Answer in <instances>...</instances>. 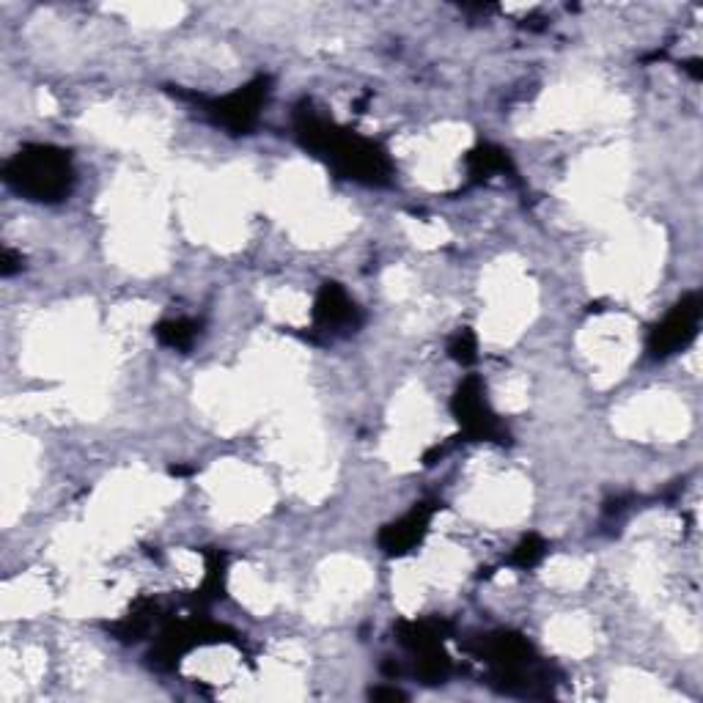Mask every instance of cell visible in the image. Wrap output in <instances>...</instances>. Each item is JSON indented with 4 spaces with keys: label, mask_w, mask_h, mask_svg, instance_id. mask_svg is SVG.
I'll list each match as a JSON object with an SVG mask.
<instances>
[{
    "label": "cell",
    "mask_w": 703,
    "mask_h": 703,
    "mask_svg": "<svg viewBox=\"0 0 703 703\" xmlns=\"http://www.w3.org/2000/svg\"><path fill=\"white\" fill-rule=\"evenodd\" d=\"M66 182H69V165L64 157L44 152V149L36 154H22L20 184L25 190L42 195V198H53V195L64 193Z\"/></svg>",
    "instance_id": "1"
},
{
    "label": "cell",
    "mask_w": 703,
    "mask_h": 703,
    "mask_svg": "<svg viewBox=\"0 0 703 703\" xmlns=\"http://www.w3.org/2000/svg\"><path fill=\"white\" fill-rule=\"evenodd\" d=\"M698 319H701V300L698 297H687L682 305H676L651 338L654 355H671L679 347H684L695 336Z\"/></svg>",
    "instance_id": "2"
},
{
    "label": "cell",
    "mask_w": 703,
    "mask_h": 703,
    "mask_svg": "<svg viewBox=\"0 0 703 703\" xmlns=\"http://www.w3.org/2000/svg\"><path fill=\"white\" fill-rule=\"evenodd\" d=\"M261 99H264L261 83L259 86L242 88V91H237V94H231V97L220 102L217 116L226 121V124H231V127H248L250 121L256 119V113H259Z\"/></svg>",
    "instance_id": "3"
},
{
    "label": "cell",
    "mask_w": 703,
    "mask_h": 703,
    "mask_svg": "<svg viewBox=\"0 0 703 703\" xmlns=\"http://www.w3.org/2000/svg\"><path fill=\"white\" fill-rule=\"evenodd\" d=\"M352 316H355V305L349 303L347 294L338 286H325L316 300V319L327 327H338L352 322Z\"/></svg>",
    "instance_id": "4"
},
{
    "label": "cell",
    "mask_w": 703,
    "mask_h": 703,
    "mask_svg": "<svg viewBox=\"0 0 703 703\" xmlns=\"http://www.w3.org/2000/svg\"><path fill=\"white\" fill-rule=\"evenodd\" d=\"M426 520H429V514H426V511H412L410 517H404L399 525H393V528L385 530V536H382L385 547H388L390 552L410 550L412 544L421 539L423 530H426Z\"/></svg>",
    "instance_id": "5"
},
{
    "label": "cell",
    "mask_w": 703,
    "mask_h": 703,
    "mask_svg": "<svg viewBox=\"0 0 703 703\" xmlns=\"http://www.w3.org/2000/svg\"><path fill=\"white\" fill-rule=\"evenodd\" d=\"M160 336H163V341H168L171 347H187L190 338L195 336V330L190 322H168V325L160 327Z\"/></svg>",
    "instance_id": "6"
}]
</instances>
